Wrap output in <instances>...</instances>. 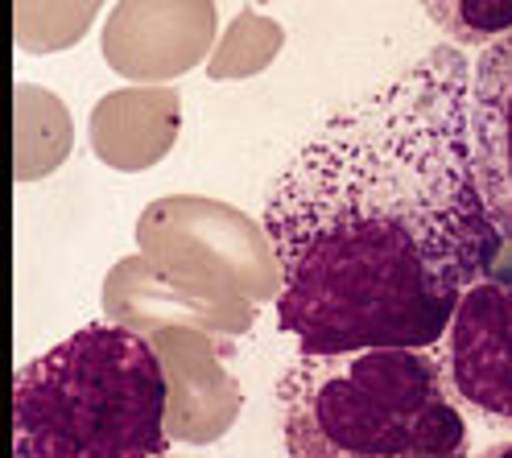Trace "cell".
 Masks as SVG:
<instances>
[{"label": "cell", "mask_w": 512, "mask_h": 458, "mask_svg": "<svg viewBox=\"0 0 512 458\" xmlns=\"http://www.w3.org/2000/svg\"><path fill=\"white\" fill-rule=\"evenodd\" d=\"M170 384L153 343L91 322L13 384L17 458H157L166 454Z\"/></svg>", "instance_id": "cell-3"}, {"label": "cell", "mask_w": 512, "mask_h": 458, "mask_svg": "<svg viewBox=\"0 0 512 458\" xmlns=\"http://www.w3.org/2000/svg\"><path fill=\"white\" fill-rule=\"evenodd\" d=\"M471 153L488 215L512 244V34L488 42L471 67Z\"/></svg>", "instance_id": "cell-5"}, {"label": "cell", "mask_w": 512, "mask_h": 458, "mask_svg": "<svg viewBox=\"0 0 512 458\" xmlns=\"http://www.w3.org/2000/svg\"><path fill=\"white\" fill-rule=\"evenodd\" d=\"M265 232L298 355L438 347L504 252L475 178L467 58L434 46L327 116L269 190Z\"/></svg>", "instance_id": "cell-1"}, {"label": "cell", "mask_w": 512, "mask_h": 458, "mask_svg": "<svg viewBox=\"0 0 512 458\" xmlns=\"http://www.w3.org/2000/svg\"><path fill=\"white\" fill-rule=\"evenodd\" d=\"M91 0H13V29L29 54L58 50L79 38Z\"/></svg>", "instance_id": "cell-6"}, {"label": "cell", "mask_w": 512, "mask_h": 458, "mask_svg": "<svg viewBox=\"0 0 512 458\" xmlns=\"http://www.w3.org/2000/svg\"><path fill=\"white\" fill-rule=\"evenodd\" d=\"M422 9L463 46H488L512 34V0H422Z\"/></svg>", "instance_id": "cell-7"}, {"label": "cell", "mask_w": 512, "mask_h": 458, "mask_svg": "<svg viewBox=\"0 0 512 458\" xmlns=\"http://www.w3.org/2000/svg\"><path fill=\"white\" fill-rule=\"evenodd\" d=\"M290 458H467L471 430L430 347L298 355L277 384Z\"/></svg>", "instance_id": "cell-2"}, {"label": "cell", "mask_w": 512, "mask_h": 458, "mask_svg": "<svg viewBox=\"0 0 512 458\" xmlns=\"http://www.w3.org/2000/svg\"><path fill=\"white\" fill-rule=\"evenodd\" d=\"M438 368L451 397L512 434V273H484L446 322Z\"/></svg>", "instance_id": "cell-4"}, {"label": "cell", "mask_w": 512, "mask_h": 458, "mask_svg": "<svg viewBox=\"0 0 512 458\" xmlns=\"http://www.w3.org/2000/svg\"><path fill=\"white\" fill-rule=\"evenodd\" d=\"M479 458H512V438H508V442H496V446H488V450L479 454Z\"/></svg>", "instance_id": "cell-8"}]
</instances>
